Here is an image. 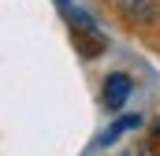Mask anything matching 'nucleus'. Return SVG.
I'll return each instance as SVG.
<instances>
[{"label":"nucleus","mask_w":160,"mask_h":156,"mask_svg":"<svg viewBox=\"0 0 160 156\" xmlns=\"http://www.w3.org/2000/svg\"><path fill=\"white\" fill-rule=\"evenodd\" d=\"M104 93H108V104H116V108H119L123 100H127V93H130V78L116 75L112 82H108V89H104Z\"/></svg>","instance_id":"nucleus-1"},{"label":"nucleus","mask_w":160,"mask_h":156,"mask_svg":"<svg viewBox=\"0 0 160 156\" xmlns=\"http://www.w3.org/2000/svg\"><path fill=\"white\" fill-rule=\"evenodd\" d=\"M119 7L134 19H153V0H119Z\"/></svg>","instance_id":"nucleus-2"}]
</instances>
